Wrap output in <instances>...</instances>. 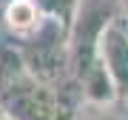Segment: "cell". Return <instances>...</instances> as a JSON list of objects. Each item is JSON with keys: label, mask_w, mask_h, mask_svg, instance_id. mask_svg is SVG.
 Segmentation results:
<instances>
[{"label": "cell", "mask_w": 128, "mask_h": 120, "mask_svg": "<svg viewBox=\"0 0 128 120\" xmlns=\"http://www.w3.org/2000/svg\"><path fill=\"white\" fill-rule=\"evenodd\" d=\"M97 57L111 72L120 94H128V32L117 20H111L97 37Z\"/></svg>", "instance_id": "6da1fadb"}, {"label": "cell", "mask_w": 128, "mask_h": 120, "mask_svg": "<svg viewBox=\"0 0 128 120\" xmlns=\"http://www.w3.org/2000/svg\"><path fill=\"white\" fill-rule=\"evenodd\" d=\"M77 83L82 89V97L94 106H111V103L120 97V89L111 77V72L105 69V63L100 57H94L91 63L86 66L80 74H77Z\"/></svg>", "instance_id": "7a4b0ae2"}, {"label": "cell", "mask_w": 128, "mask_h": 120, "mask_svg": "<svg viewBox=\"0 0 128 120\" xmlns=\"http://www.w3.org/2000/svg\"><path fill=\"white\" fill-rule=\"evenodd\" d=\"M3 20H6V29H9L12 34L28 37L43 23V14H40L34 0H9L6 9H3Z\"/></svg>", "instance_id": "3957f363"}, {"label": "cell", "mask_w": 128, "mask_h": 120, "mask_svg": "<svg viewBox=\"0 0 128 120\" xmlns=\"http://www.w3.org/2000/svg\"><path fill=\"white\" fill-rule=\"evenodd\" d=\"M34 3H37V9H40L43 17L57 20V23H63L71 32V23H74L77 9H80V0H34Z\"/></svg>", "instance_id": "277c9868"}, {"label": "cell", "mask_w": 128, "mask_h": 120, "mask_svg": "<svg viewBox=\"0 0 128 120\" xmlns=\"http://www.w3.org/2000/svg\"><path fill=\"white\" fill-rule=\"evenodd\" d=\"M0 120H17V117H14V114H12V111L6 109V106H0Z\"/></svg>", "instance_id": "5b68a950"}, {"label": "cell", "mask_w": 128, "mask_h": 120, "mask_svg": "<svg viewBox=\"0 0 128 120\" xmlns=\"http://www.w3.org/2000/svg\"><path fill=\"white\" fill-rule=\"evenodd\" d=\"M94 120H117L114 114H100V117H94Z\"/></svg>", "instance_id": "8992f818"}, {"label": "cell", "mask_w": 128, "mask_h": 120, "mask_svg": "<svg viewBox=\"0 0 128 120\" xmlns=\"http://www.w3.org/2000/svg\"><path fill=\"white\" fill-rule=\"evenodd\" d=\"M122 9H125V14H128V0H122Z\"/></svg>", "instance_id": "52a82bcc"}]
</instances>
